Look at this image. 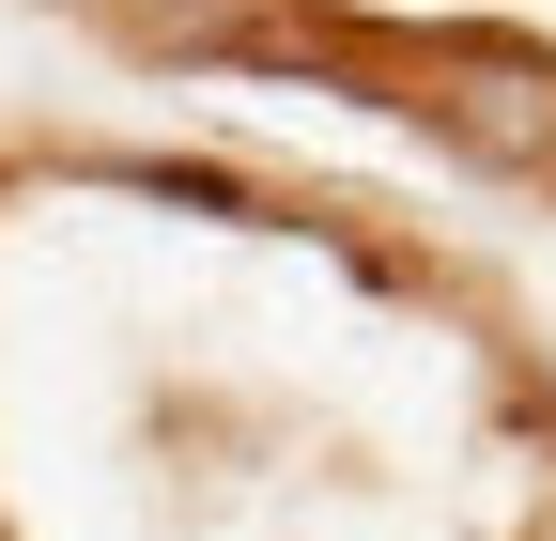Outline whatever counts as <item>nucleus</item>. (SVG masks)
I'll list each match as a JSON object with an SVG mask.
<instances>
[{
	"label": "nucleus",
	"mask_w": 556,
	"mask_h": 541,
	"mask_svg": "<svg viewBox=\"0 0 556 541\" xmlns=\"http://www.w3.org/2000/svg\"><path fill=\"white\" fill-rule=\"evenodd\" d=\"M433 140L448 155H479V171H510V186H556V47L541 32H495V16H464V32H433Z\"/></svg>",
	"instance_id": "1"
},
{
	"label": "nucleus",
	"mask_w": 556,
	"mask_h": 541,
	"mask_svg": "<svg viewBox=\"0 0 556 541\" xmlns=\"http://www.w3.org/2000/svg\"><path fill=\"white\" fill-rule=\"evenodd\" d=\"M139 186H155V201H201V217H232V201H248L232 171H201V155H155V171H139Z\"/></svg>",
	"instance_id": "2"
}]
</instances>
